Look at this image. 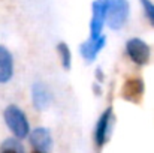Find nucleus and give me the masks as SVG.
<instances>
[{"label":"nucleus","mask_w":154,"mask_h":153,"mask_svg":"<svg viewBox=\"0 0 154 153\" xmlns=\"http://www.w3.org/2000/svg\"><path fill=\"white\" fill-rule=\"evenodd\" d=\"M96 75H97V80H99V81H103V74H102V69H100V68L96 69Z\"/></svg>","instance_id":"4468645a"},{"label":"nucleus","mask_w":154,"mask_h":153,"mask_svg":"<svg viewBox=\"0 0 154 153\" xmlns=\"http://www.w3.org/2000/svg\"><path fill=\"white\" fill-rule=\"evenodd\" d=\"M2 150H12V152H15V153H26L24 146L17 138H6L2 143Z\"/></svg>","instance_id":"f8f14e48"},{"label":"nucleus","mask_w":154,"mask_h":153,"mask_svg":"<svg viewBox=\"0 0 154 153\" xmlns=\"http://www.w3.org/2000/svg\"><path fill=\"white\" fill-rule=\"evenodd\" d=\"M30 144L33 146L35 152L39 153H50L52 150V137L51 132L47 128H36L29 134Z\"/></svg>","instance_id":"0eeeda50"},{"label":"nucleus","mask_w":154,"mask_h":153,"mask_svg":"<svg viewBox=\"0 0 154 153\" xmlns=\"http://www.w3.org/2000/svg\"><path fill=\"white\" fill-rule=\"evenodd\" d=\"M114 113L112 108L108 107L105 111L102 113V116L99 117V122L96 125V131H94V140L96 144L99 147H103L111 135V129H112V123H114Z\"/></svg>","instance_id":"423d86ee"},{"label":"nucleus","mask_w":154,"mask_h":153,"mask_svg":"<svg viewBox=\"0 0 154 153\" xmlns=\"http://www.w3.org/2000/svg\"><path fill=\"white\" fill-rule=\"evenodd\" d=\"M32 101H33V105L36 110H39V111L47 110L52 102V92L47 84L36 81L32 86Z\"/></svg>","instance_id":"6e6552de"},{"label":"nucleus","mask_w":154,"mask_h":153,"mask_svg":"<svg viewBox=\"0 0 154 153\" xmlns=\"http://www.w3.org/2000/svg\"><path fill=\"white\" fill-rule=\"evenodd\" d=\"M105 44H106V36L105 35L99 36L97 39L88 38L85 42H82L79 45V53L87 62H93L97 57V54L100 53V50L105 47Z\"/></svg>","instance_id":"1a4fd4ad"},{"label":"nucleus","mask_w":154,"mask_h":153,"mask_svg":"<svg viewBox=\"0 0 154 153\" xmlns=\"http://www.w3.org/2000/svg\"><path fill=\"white\" fill-rule=\"evenodd\" d=\"M0 153H15V152H12V150H2Z\"/></svg>","instance_id":"2eb2a0df"},{"label":"nucleus","mask_w":154,"mask_h":153,"mask_svg":"<svg viewBox=\"0 0 154 153\" xmlns=\"http://www.w3.org/2000/svg\"><path fill=\"white\" fill-rule=\"evenodd\" d=\"M33 153H39V152H33Z\"/></svg>","instance_id":"dca6fc26"},{"label":"nucleus","mask_w":154,"mask_h":153,"mask_svg":"<svg viewBox=\"0 0 154 153\" xmlns=\"http://www.w3.org/2000/svg\"><path fill=\"white\" fill-rule=\"evenodd\" d=\"M141 3H142V8L145 11L148 21L151 23V26H154V3L151 0H141Z\"/></svg>","instance_id":"ddd939ff"},{"label":"nucleus","mask_w":154,"mask_h":153,"mask_svg":"<svg viewBox=\"0 0 154 153\" xmlns=\"http://www.w3.org/2000/svg\"><path fill=\"white\" fill-rule=\"evenodd\" d=\"M106 2V23L112 30H120L129 17L127 0H105Z\"/></svg>","instance_id":"f03ea898"},{"label":"nucleus","mask_w":154,"mask_h":153,"mask_svg":"<svg viewBox=\"0 0 154 153\" xmlns=\"http://www.w3.org/2000/svg\"><path fill=\"white\" fill-rule=\"evenodd\" d=\"M144 80L141 77H133V78H127L121 87V98L127 102L132 104H139L142 101L144 96Z\"/></svg>","instance_id":"39448f33"},{"label":"nucleus","mask_w":154,"mask_h":153,"mask_svg":"<svg viewBox=\"0 0 154 153\" xmlns=\"http://www.w3.org/2000/svg\"><path fill=\"white\" fill-rule=\"evenodd\" d=\"M91 21H90V38L97 39L102 36L103 24L106 23V2L94 0L91 3Z\"/></svg>","instance_id":"20e7f679"},{"label":"nucleus","mask_w":154,"mask_h":153,"mask_svg":"<svg viewBox=\"0 0 154 153\" xmlns=\"http://www.w3.org/2000/svg\"><path fill=\"white\" fill-rule=\"evenodd\" d=\"M126 53L130 57V60L139 66H144L148 63L150 60V54L151 50L148 47V44L139 38H132L127 41L126 44Z\"/></svg>","instance_id":"7ed1b4c3"},{"label":"nucleus","mask_w":154,"mask_h":153,"mask_svg":"<svg viewBox=\"0 0 154 153\" xmlns=\"http://www.w3.org/2000/svg\"><path fill=\"white\" fill-rule=\"evenodd\" d=\"M14 75V57L6 47L0 45V84L8 83Z\"/></svg>","instance_id":"9d476101"},{"label":"nucleus","mask_w":154,"mask_h":153,"mask_svg":"<svg viewBox=\"0 0 154 153\" xmlns=\"http://www.w3.org/2000/svg\"><path fill=\"white\" fill-rule=\"evenodd\" d=\"M3 119L17 140H23L30 134V125L24 111L17 105H8L3 111Z\"/></svg>","instance_id":"f257e3e1"},{"label":"nucleus","mask_w":154,"mask_h":153,"mask_svg":"<svg viewBox=\"0 0 154 153\" xmlns=\"http://www.w3.org/2000/svg\"><path fill=\"white\" fill-rule=\"evenodd\" d=\"M57 51H58V56H60V59H61L63 68H64V69H70V66H72V53L69 50L67 44L60 42V44L57 45Z\"/></svg>","instance_id":"9b49d317"}]
</instances>
